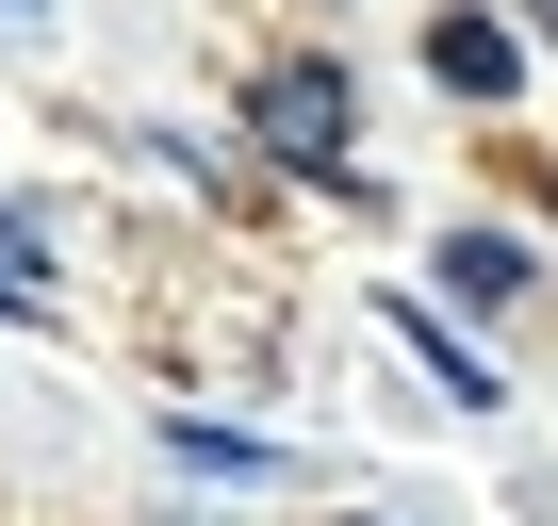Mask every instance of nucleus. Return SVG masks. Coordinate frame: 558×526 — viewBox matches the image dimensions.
<instances>
[{"label":"nucleus","instance_id":"f257e3e1","mask_svg":"<svg viewBox=\"0 0 558 526\" xmlns=\"http://www.w3.org/2000/svg\"><path fill=\"white\" fill-rule=\"evenodd\" d=\"M246 132L296 165V181H345V132H362V99H345V67H313V50H296V67H263V83H246Z\"/></svg>","mask_w":558,"mask_h":526},{"label":"nucleus","instance_id":"f03ea898","mask_svg":"<svg viewBox=\"0 0 558 526\" xmlns=\"http://www.w3.org/2000/svg\"><path fill=\"white\" fill-rule=\"evenodd\" d=\"M427 67H444L460 99H509V83H525V50H509L493 17H444V34H427Z\"/></svg>","mask_w":558,"mask_h":526},{"label":"nucleus","instance_id":"7ed1b4c3","mask_svg":"<svg viewBox=\"0 0 558 526\" xmlns=\"http://www.w3.org/2000/svg\"><path fill=\"white\" fill-rule=\"evenodd\" d=\"M444 280H460L476 313H509V297H525V247H509V230H460V247H444Z\"/></svg>","mask_w":558,"mask_h":526}]
</instances>
